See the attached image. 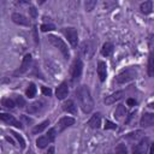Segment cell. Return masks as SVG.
Returning <instances> with one entry per match:
<instances>
[{
  "label": "cell",
  "mask_w": 154,
  "mask_h": 154,
  "mask_svg": "<svg viewBox=\"0 0 154 154\" xmlns=\"http://www.w3.org/2000/svg\"><path fill=\"white\" fill-rule=\"evenodd\" d=\"M76 97L84 113H90L94 108V101L87 85H79L76 90Z\"/></svg>",
  "instance_id": "1"
},
{
  "label": "cell",
  "mask_w": 154,
  "mask_h": 154,
  "mask_svg": "<svg viewBox=\"0 0 154 154\" xmlns=\"http://www.w3.org/2000/svg\"><path fill=\"white\" fill-rule=\"evenodd\" d=\"M48 40H49V42H51L54 47H57V48L63 53V55H64L65 59H69V58H70L69 48H67L66 43H65L61 38H59L58 36H54V35H49V36H48Z\"/></svg>",
  "instance_id": "2"
},
{
  "label": "cell",
  "mask_w": 154,
  "mask_h": 154,
  "mask_svg": "<svg viewBox=\"0 0 154 154\" xmlns=\"http://www.w3.org/2000/svg\"><path fill=\"white\" fill-rule=\"evenodd\" d=\"M136 76H137V72L135 71V69H131V67H130V69H126V70L122 71V72L116 77V81H117V83L123 84V83H128V82L135 79Z\"/></svg>",
  "instance_id": "3"
},
{
  "label": "cell",
  "mask_w": 154,
  "mask_h": 154,
  "mask_svg": "<svg viewBox=\"0 0 154 154\" xmlns=\"http://www.w3.org/2000/svg\"><path fill=\"white\" fill-rule=\"evenodd\" d=\"M63 32L66 36V38L70 42V45L73 48L77 47V43H78V34H77V30L75 28H64L63 29Z\"/></svg>",
  "instance_id": "4"
},
{
  "label": "cell",
  "mask_w": 154,
  "mask_h": 154,
  "mask_svg": "<svg viewBox=\"0 0 154 154\" xmlns=\"http://www.w3.org/2000/svg\"><path fill=\"white\" fill-rule=\"evenodd\" d=\"M82 70H83V64H82V60L79 58H76L73 64H72V67H71V77H72V81L76 82L79 79L81 75H82Z\"/></svg>",
  "instance_id": "5"
},
{
  "label": "cell",
  "mask_w": 154,
  "mask_h": 154,
  "mask_svg": "<svg viewBox=\"0 0 154 154\" xmlns=\"http://www.w3.org/2000/svg\"><path fill=\"white\" fill-rule=\"evenodd\" d=\"M0 119H1L2 122H5L6 124H8V125H13V126H16V128H18V129H22V128H23L22 123L18 122V120H17L13 116H11V114L1 113V114H0Z\"/></svg>",
  "instance_id": "6"
},
{
  "label": "cell",
  "mask_w": 154,
  "mask_h": 154,
  "mask_svg": "<svg viewBox=\"0 0 154 154\" xmlns=\"http://www.w3.org/2000/svg\"><path fill=\"white\" fill-rule=\"evenodd\" d=\"M148 149V138H142L140 143L132 147V154H146Z\"/></svg>",
  "instance_id": "7"
},
{
  "label": "cell",
  "mask_w": 154,
  "mask_h": 154,
  "mask_svg": "<svg viewBox=\"0 0 154 154\" xmlns=\"http://www.w3.org/2000/svg\"><path fill=\"white\" fill-rule=\"evenodd\" d=\"M140 125L143 128H148L154 125V113H143L140 120Z\"/></svg>",
  "instance_id": "8"
},
{
  "label": "cell",
  "mask_w": 154,
  "mask_h": 154,
  "mask_svg": "<svg viewBox=\"0 0 154 154\" xmlns=\"http://www.w3.org/2000/svg\"><path fill=\"white\" fill-rule=\"evenodd\" d=\"M67 94H69V87H67L66 82L60 83V84L58 85L57 90H55V95H57V97H58L59 100H63V99H65V97L67 96Z\"/></svg>",
  "instance_id": "9"
},
{
  "label": "cell",
  "mask_w": 154,
  "mask_h": 154,
  "mask_svg": "<svg viewBox=\"0 0 154 154\" xmlns=\"http://www.w3.org/2000/svg\"><path fill=\"white\" fill-rule=\"evenodd\" d=\"M31 60H32L31 54H25L24 58H23V61H22V64H20V66H19V69L17 71V73H24V72H26L29 70V67H30Z\"/></svg>",
  "instance_id": "10"
},
{
  "label": "cell",
  "mask_w": 154,
  "mask_h": 154,
  "mask_svg": "<svg viewBox=\"0 0 154 154\" xmlns=\"http://www.w3.org/2000/svg\"><path fill=\"white\" fill-rule=\"evenodd\" d=\"M82 52L85 55V58L90 59L93 57V53H94V45H93V42L91 41L83 42V45H82Z\"/></svg>",
  "instance_id": "11"
},
{
  "label": "cell",
  "mask_w": 154,
  "mask_h": 154,
  "mask_svg": "<svg viewBox=\"0 0 154 154\" xmlns=\"http://www.w3.org/2000/svg\"><path fill=\"white\" fill-rule=\"evenodd\" d=\"M12 20H13L16 24H18V25H24V26H28V25L30 24L29 19H28L25 16L20 14V13H13V14H12Z\"/></svg>",
  "instance_id": "12"
},
{
  "label": "cell",
  "mask_w": 154,
  "mask_h": 154,
  "mask_svg": "<svg viewBox=\"0 0 154 154\" xmlns=\"http://www.w3.org/2000/svg\"><path fill=\"white\" fill-rule=\"evenodd\" d=\"M97 76L100 78L101 82H103L106 79V76H107V66H106V63L105 61H99L97 63Z\"/></svg>",
  "instance_id": "13"
},
{
  "label": "cell",
  "mask_w": 154,
  "mask_h": 154,
  "mask_svg": "<svg viewBox=\"0 0 154 154\" xmlns=\"http://www.w3.org/2000/svg\"><path fill=\"white\" fill-rule=\"evenodd\" d=\"M73 124H75V119L71 118V117H63V118H60V120L58 123L60 131H63L64 129H66V128H69V126H71Z\"/></svg>",
  "instance_id": "14"
},
{
  "label": "cell",
  "mask_w": 154,
  "mask_h": 154,
  "mask_svg": "<svg viewBox=\"0 0 154 154\" xmlns=\"http://www.w3.org/2000/svg\"><path fill=\"white\" fill-rule=\"evenodd\" d=\"M123 91L122 90H119V91H116V93H113V94H111L109 96H106V99H105V103L106 105H112V103H114L116 101H118V100H120L122 97H123Z\"/></svg>",
  "instance_id": "15"
},
{
  "label": "cell",
  "mask_w": 154,
  "mask_h": 154,
  "mask_svg": "<svg viewBox=\"0 0 154 154\" xmlns=\"http://www.w3.org/2000/svg\"><path fill=\"white\" fill-rule=\"evenodd\" d=\"M88 125H89L90 128H93V129L100 128V125H101V116H100V113L94 114V116L88 120Z\"/></svg>",
  "instance_id": "16"
},
{
  "label": "cell",
  "mask_w": 154,
  "mask_h": 154,
  "mask_svg": "<svg viewBox=\"0 0 154 154\" xmlns=\"http://www.w3.org/2000/svg\"><path fill=\"white\" fill-rule=\"evenodd\" d=\"M63 109L65 111V112H67V113H72V114H76V105H75V102L72 101V100H67V101H65L64 102V105H63Z\"/></svg>",
  "instance_id": "17"
},
{
  "label": "cell",
  "mask_w": 154,
  "mask_h": 154,
  "mask_svg": "<svg viewBox=\"0 0 154 154\" xmlns=\"http://www.w3.org/2000/svg\"><path fill=\"white\" fill-rule=\"evenodd\" d=\"M147 71H148V75L150 77L154 76V52H150L149 53L148 64H147Z\"/></svg>",
  "instance_id": "18"
},
{
  "label": "cell",
  "mask_w": 154,
  "mask_h": 154,
  "mask_svg": "<svg viewBox=\"0 0 154 154\" xmlns=\"http://www.w3.org/2000/svg\"><path fill=\"white\" fill-rule=\"evenodd\" d=\"M112 52H113V45H112L111 42L103 43V46H102V48H101V54H102L103 57H109V55L112 54Z\"/></svg>",
  "instance_id": "19"
},
{
  "label": "cell",
  "mask_w": 154,
  "mask_h": 154,
  "mask_svg": "<svg viewBox=\"0 0 154 154\" xmlns=\"http://www.w3.org/2000/svg\"><path fill=\"white\" fill-rule=\"evenodd\" d=\"M125 114H126V108H125V106H124V105H118L117 108H116V111H114V117H116L117 119H122Z\"/></svg>",
  "instance_id": "20"
},
{
  "label": "cell",
  "mask_w": 154,
  "mask_h": 154,
  "mask_svg": "<svg viewBox=\"0 0 154 154\" xmlns=\"http://www.w3.org/2000/svg\"><path fill=\"white\" fill-rule=\"evenodd\" d=\"M140 8H141V11H142L143 13L148 14V13H150L152 10H153V2H152V1H144V2L141 4Z\"/></svg>",
  "instance_id": "21"
},
{
  "label": "cell",
  "mask_w": 154,
  "mask_h": 154,
  "mask_svg": "<svg viewBox=\"0 0 154 154\" xmlns=\"http://www.w3.org/2000/svg\"><path fill=\"white\" fill-rule=\"evenodd\" d=\"M42 103L41 102H38V101H36V102H32L31 105H29L28 106V108H26V111H28V113H36V112H38L40 109H41V106Z\"/></svg>",
  "instance_id": "22"
},
{
  "label": "cell",
  "mask_w": 154,
  "mask_h": 154,
  "mask_svg": "<svg viewBox=\"0 0 154 154\" xmlns=\"http://www.w3.org/2000/svg\"><path fill=\"white\" fill-rule=\"evenodd\" d=\"M49 125V120H45V122H42L41 124H38V125H36L34 129H32V134H38V132H42L47 126Z\"/></svg>",
  "instance_id": "23"
},
{
  "label": "cell",
  "mask_w": 154,
  "mask_h": 154,
  "mask_svg": "<svg viewBox=\"0 0 154 154\" xmlns=\"http://www.w3.org/2000/svg\"><path fill=\"white\" fill-rule=\"evenodd\" d=\"M49 142H51V141L48 140L47 136H41V137H38V138L36 140V146H37L38 148H45Z\"/></svg>",
  "instance_id": "24"
},
{
  "label": "cell",
  "mask_w": 154,
  "mask_h": 154,
  "mask_svg": "<svg viewBox=\"0 0 154 154\" xmlns=\"http://www.w3.org/2000/svg\"><path fill=\"white\" fill-rule=\"evenodd\" d=\"M35 94H36V85L34 83H30L29 87H28V89H26V91H25V95L28 97H34Z\"/></svg>",
  "instance_id": "25"
},
{
  "label": "cell",
  "mask_w": 154,
  "mask_h": 154,
  "mask_svg": "<svg viewBox=\"0 0 154 154\" xmlns=\"http://www.w3.org/2000/svg\"><path fill=\"white\" fill-rule=\"evenodd\" d=\"M1 103H2V106L4 107H6V108H14V101L12 100V99H10V97H4L2 100H1Z\"/></svg>",
  "instance_id": "26"
},
{
  "label": "cell",
  "mask_w": 154,
  "mask_h": 154,
  "mask_svg": "<svg viewBox=\"0 0 154 154\" xmlns=\"http://www.w3.org/2000/svg\"><path fill=\"white\" fill-rule=\"evenodd\" d=\"M11 134H12V135L16 137V140L19 142L20 147H22V148H25V141H24V138H23V137H22L19 134H17V132H14V131H11Z\"/></svg>",
  "instance_id": "27"
},
{
  "label": "cell",
  "mask_w": 154,
  "mask_h": 154,
  "mask_svg": "<svg viewBox=\"0 0 154 154\" xmlns=\"http://www.w3.org/2000/svg\"><path fill=\"white\" fill-rule=\"evenodd\" d=\"M84 5H85V10H87V11H91V10H94V7L96 6V1H95V0H87V1L84 2Z\"/></svg>",
  "instance_id": "28"
},
{
  "label": "cell",
  "mask_w": 154,
  "mask_h": 154,
  "mask_svg": "<svg viewBox=\"0 0 154 154\" xmlns=\"http://www.w3.org/2000/svg\"><path fill=\"white\" fill-rule=\"evenodd\" d=\"M116 153H117V154H128V150H126L125 144H123V143L118 144L117 148H116Z\"/></svg>",
  "instance_id": "29"
},
{
  "label": "cell",
  "mask_w": 154,
  "mask_h": 154,
  "mask_svg": "<svg viewBox=\"0 0 154 154\" xmlns=\"http://www.w3.org/2000/svg\"><path fill=\"white\" fill-rule=\"evenodd\" d=\"M54 29H55V26H54L53 24H42V25H41V30H42L43 32L51 31V30H54Z\"/></svg>",
  "instance_id": "30"
},
{
  "label": "cell",
  "mask_w": 154,
  "mask_h": 154,
  "mask_svg": "<svg viewBox=\"0 0 154 154\" xmlns=\"http://www.w3.org/2000/svg\"><path fill=\"white\" fill-rule=\"evenodd\" d=\"M141 135H142V131H135V132H130V134H128L126 137L130 138V140H134V138H138V137H141Z\"/></svg>",
  "instance_id": "31"
},
{
  "label": "cell",
  "mask_w": 154,
  "mask_h": 154,
  "mask_svg": "<svg viewBox=\"0 0 154 154\" xmlns=\"http://www.w3.org/2000/svg\"><path fill=\"white\" fill-rule=\"evenodd\" d=\"M47 137H48V140L51 142L54 141L55 140V129H49L48 132H47Z\"/></svg>",
  "instance_id": "32"
},
{
  "label": "cell",
  "mask_w": 154,
  "mask_h": 154,
  "mask_svg": "<svg viewBox=\"0 0 154 154\" xmlns=\"http://www.w3.org/2000/svg\"><path fill=\"white\" fill-rule=\"evenodd\" d=\"M16 103H17L19 107H24V106H25V100H24L20 95H18V96L16 97Z\"/></svg>",
  "instance_id": "33"
},
{
  "label": "cell",
  "mask_w": 154,
  "mask_h": 154,
  "mask_svg": "<svg viewBox=\"0 0 154 154\" xmlns=\"http://www.w3.org/2000/svg\"><path fill=\"white\" fill-rule=\"evenodd\" d=\"M105 129H106V130H107V129H117V125H116L114 123L109 122V120H106V122H105Z\"/></svg>",
  "instance_id": "34"
},
{
  "label": "cell",
  "mask_w": 154,
  "mask_h": 154,
  "mask_svg": "<svg viewBox=\"0 0 154 154\" xmlns=\"http://www.w3.org/2000/svg\"><path fill=\"white\" fill-rule=\"evenodd\" d=\"M41 90H42V93H43L45 95H47V96H51V95H52V90H51V88L42 87V88H41Z\"/></svg>",
  "instance_id": "35"
},
{
  "label": "cell",
  "mask_w": 154,
  "mask_h": 154,
  "mask_svg": "<svg viewBox=\"0 0 154 154\" xmlns=\"http://www.w3.org/2000/svg\"><path fill=\"white\" fill-rule=\"evenodd\" d=\"M29 13H30V16H31L32 18H35V17L37 16V12H36V8H35V7H30V8H29Z\"/></svg>",
  "instance_id": "36"
},
{
  "label": "cell",
  "mask_w": 154,
  "mask_h": 154,
  "mask_svg": "<svg viewBox=\"0 0 154 154\" xmlns=\"http://www.w3.org/2000/svg\"><path fill=\"white\" fill-rule=\"evenodd\" d=\"M126 102H128V105H129V106H135V105H136V101H135L134 99H128V101H126Z\"/></svg>",
  "instance_id": "37"
},
{
  "label": "cell",
  "mask_w": 154,
  "mask_h": 154,
  "mask_svg": "<svg viewBox=\"0 0 154 154\" xmlns=\"http://www.w3.org/2000/svg\"><path fill=\"white\" fill-rule=\"evenodd\" d=\"M54 152H55V149H54V147H49L46 154H54Z\"/></svg>",
  "instance_id": "38"
},
{
  "label": "cell",
  "mask_w": 154,
  "mask_h": 154,
  "mask_svg": "<svg viewBox=\"0 0 154 154\" xmlns=\"http://www.w3.org/2000/svg\"><path fill=\"white\" fill-rule=\"evenodd\" d=\"M22 118H23V119H24V120H25V122H26V123H31V122H32V120H31V119H30V118H26V117H25V116H22Z\"/></svg>",
  "instance_id": "39"
},
{
  "label": "cell",
  "mask_w": 154,
  "mask_h": 154,
  "mask_svg": "<svg viewBox=\"0 0 154 154\" xmlns=\"http://www.w3.org/2000/svg\"><path fill=\"white\" fill-rule=\"evenodd\" d=\"M149 154H154V143L150 144V150H149Z\"/></svg>",
  "instance_id": "40"
}]
</instances>
